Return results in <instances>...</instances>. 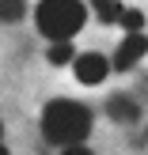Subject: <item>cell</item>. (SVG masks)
Segmentation results:
<instances>
[{"label":"cell","mask_w":148,"mask_h":155,"mask_svg":"<svg viewBox=\"0 0 148 155\" xmlns=\"http://www.w3.org/2000/svg\"><path fill=\"white\" fill-rule=\"evenodd\" d=\"M38 129H42V140L53 144V148L84 144L95 129V114H91V106L76 102V98H50L42 106Z\"/></svg>","instance_id":"obj_1"},{"label":"cell","mask_w":148,"mask_h":155,"mask_svg":"<svg viewBox=\"0 0 148 155\" xmlns=\"http://www.w3.org/2000/svg\"><path fill=\"white\" fill-rule=\"evenodd\" d=\"M88 0H38L34 8V27L50 42H68L84 30L88 23Z\"/></svg>","instance_id":"obj_2"},{"label":"cell","mask_w":148,"mask_h":155,"mask_svg":"<svg viewBox=\"0 0 148 155\" xmlns=\"http://www.w3.org/2000/svg\"><path fill=\"white\" fill-rule=\"evenodd\" d=\"M68 68H72L76 83H84V87H99V83H103L106 76L114 72L110 57H103L99 49H88V53H76V61H72Z\"/></svg>","instance_id":"obj_3"},{"label":"cell","mask_w":148,"mask_h":155,"mask_svg":"<svg viewBox=\"0 0 148 155\" xmlns=\"http://www.w3.org/2000/svg\"><path fill=\"white\" fill-rule=\"evenodd\" d=\"M144 57H148V34L144 30H129V34L122 38V45L114 49L110 64H114V72H129V68H137Z\"/></svg>","instance_id":"obj_4"},{"label":"cell","mask_w":148,"mask_h":155,"mask_svg":"<svg viewBox=\"0 0 148 155\" xmlns=\"http://www.w3.org/2000/svg\"><path fill=\"white\" fill-rule=\"evenodd\" d=\"M103 110H106V117H110L114 125H122V129H133L137 121H141V102H137V95H129V91H114Z\"/></svg>","instance_id":"obj_5"},{"label":"cell","mask_w":148,"mask_h":155,"mask_svg":"<svg viewBox=\"0 0 148 155\" xmlns=\"http://www.w3.org/2000/svg\"><path fill=\"white\" fill-rule=\"evenodd\" d=\"M88 8H91V15H95L103 27H114V23L122 19V12H126L122 0H88Z\"/></svg>","instance_id":"obj_6"},{"label":"cell","mask_w":148,"mask_h":155,"mask_svg":"<svg viewBox=\"0 0 148 155\" xmlns=\"http://www.w3.org/2000/svg\"><path fill=\"white\" fill-rule=\"evenodd\" d=\"M46 61H50L53 68H65L76 61V49H72V38L68 42H50V49H46Z\"/></svg>","instance_id":"obj_7"},{"label":"cell","mask_w":148,"mask_h":155,"mask_svg":"<svg viewBox=\"0 0 148 155\" xmlns=\"http://www.w3.org/2000/svg\"><path fill=\"white\" fill-rule=\"evenodd\" d=\"M30 15V4L27 0H0V23H19Z\"/></svg>","instance_id":"obj_8"},{"label":"cell","mask_w":148,"mask_h":155,"mask_svg":"<svg viewBox=\"0 0 148 155\" xmlns=\"http://www.w3.org/2000/svg\"><path fill=\"white\" fill-rule=\"evenodd\" d=\"M118 27L126 30H144V12H137V8H126V12H122V19H118Z\"/></svg>","instance_id":"obj_9"},{"label":"cell","mask_w":148,"mask_h":155,"mask_svg":"<svg viewBox=\"0 0 148 155\" xmlns=\"http://www.w3.org/2000/svg\"><path fill=\"white\" fill-rule=\"evenodd\" d=\"M57 155H95L88 144H68V148H57Z\"/></svg>","instance_id":"obj_10"},{"label":"cell","mask_w":148,"mask_h":155,"mask_svg":"<svg viewBox=\"0 0 148 155\" xmlns=\"http://www.w3.org/2000/svg\"><path fill=\"white\" fill-rule=\"evenodd\" d=\"M0 155H12V148H8V144H4V140H0Z\"/></svg>","instance_id":"obj_11"},{"label":"cell","mask_w":148,"mask_h":155,"mask_svg":"<svg viewBox=\"0 0 148 155\" xmlns=\"http://www.w3.org/2000/svg\"><path fill=\"white\" fill-rule=\"evenodd\" d=\"M0 140H4V121H0Z\"/></svg>","instance_id":"obj_12"}]
</instances>
